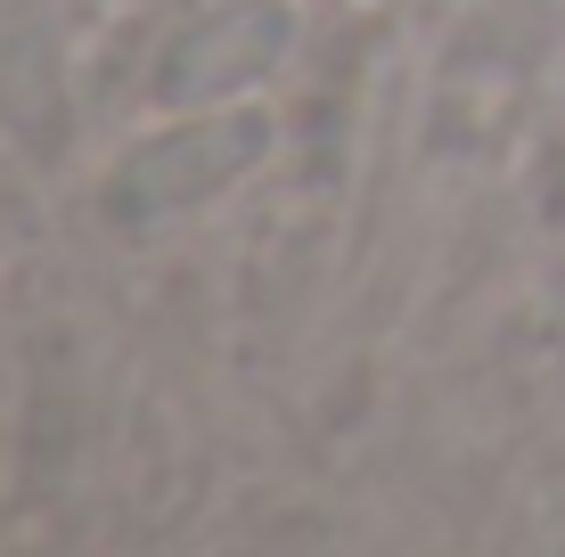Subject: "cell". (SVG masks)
<instances>
[{
    "mask_svg": "<svg viewBox=\"0 0 565 557\" xmlns=\"http://www.w3.org/2000/svg\"><path fill=\"white\" fill-rule=\"evenodd\" d=\"M270 157V115L255 107H189L181 124L148 131L107 181V205L124 222H164L189 214V205L222 197L230 181H246Z\"/></svg>",
    "mask_w": 565,
    "mask_h": 557,
    "instance_id": "6da1fadb",
    "label": "cell"
},
{
    "mask_svg": "<svg viewBox=\"0 0 565 557\" xmlns=\"http://www.w3.org/2000/svg\"><path fill=\"white\" fill-rule=\"evenodd\" d=\"M287 42H296V9L287 0H222V9L189 17L164 42L148 74V99L189 115V107H238L255 83L279 74Z\"/></svg>",
    "mask_w": 565,
    "mask_h": 557,
    "instance_id": "7a4b0ae2",
    "label": "cell"
}]
</instances>
